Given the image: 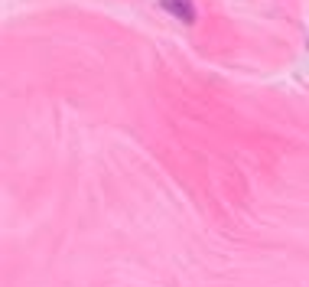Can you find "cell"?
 Wrapping results in <instances>:
<instances>
[{
  "label": "cell",
  "mask_w": 309,
  "mask_h": 287,
  "mask_svg": "<svg viewBox=\"0 0 309 287\" xmlns=\"http://www.w3.org/2000/svg\"><path fill=\"white\" fill-rule=\"evenodd\" d=\"M160 7L170 13V17L182 20L186 26H192V23H195V3H192V0H160Z\"/></svg>",
  "instance_id": "cell-1"
}]
</instances>
